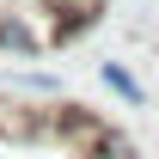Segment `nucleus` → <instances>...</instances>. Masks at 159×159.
Listing matches in <instances>:
<instances>
[{
	"label": "nucleus",
	"mask_w": 159,
	"mask_h": 159,
	"mask_svg": "<svg viewBox=\"0 0 159 159\" xmlns=\"http://www.w3.org/2000/svg\"><path fill=\"white\" fill-rule=\"evenodd\" d=\"M80 159H141V141L129 135V129H116V122H104L98 135L80 147Z\"/></svg>",
	"instance_id": "f257e3e1"
},
{
	"label": "nucleus",
	"mask_w": 159,
	"mask_h": 159,
	"mask_svg": "<svg viewBox=\"0 0 159 159\" xmlns=\"http://www.w3.org/2000/svg\"><path fill=\"white\" fill-rule=\"evenodd\" d=\"M98 80H104V86H110V92H116L122 104H129V110H141V104H147V86H141V80L129 74L122 61H104V67H98Z\"/></svg>",
	"instance_id": "f03ea898"
}]
</instances>
